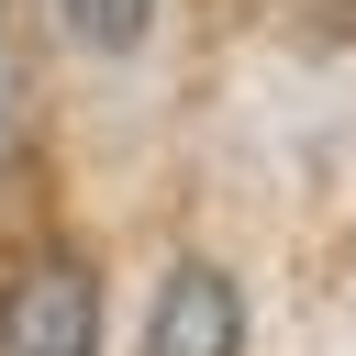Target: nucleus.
<instances>
[{
    "mask_svg": "<svg viewBox=\"0 0 356 356\" xmlns=\"http://www.w3.org/2000/svg\"><path fill=\"white\" fill-rule=\"evenodd\" d=\"M0 356H100V267L44 245L0 289Z\"/></svg>",
    "mask_w": 356,
    "mask_h": 356,
    "instance_id": "1",
    "label": "nucleus"
},
{
    "mask_svg": "<svg viewBox=\"0 0 356 356\" xmlns=\"http://www.w3.org/2000/svg\"><path fill=\"white\" fill-rule=\"evenodd\" d=\"M145 356H245V300L222 267H167L145 312Z\"/></svg>",
    "mask_w": 356,
    "mask_h": 356,
    "instance_id": "2",
    "label": "nucleus"
},
{
    "mask_svg": "<svg viewBox=\"0 0 356 356\" xmlns=\"http://www.w3.org/2000/svg\"><path fill=\"white\" fill-rule=\"evenodd\" d=\"M56 11H67V33L100 44V56H134V44L156 33V0H56Z\"/></svg>",
    "mask_w": 356,
    "mask_h": 356,
    "instance_id": "3",
    "label": "nucleus"
},
{
    "mask_svg": "<svg viewBox=\"0 0 356 356\" xmlns=\"http://www.w3.org/2000/svg\"><path fill=\"white\" fill-rule=\"evenodd\" d=\"M11 89H22V56H11V0H0V145H11Z\"/></svg>",
    "mask_w": 356,
    "mask_h": 356,
    "instance_id": "4",
    "label": "nucleus"
}]
</instances>
